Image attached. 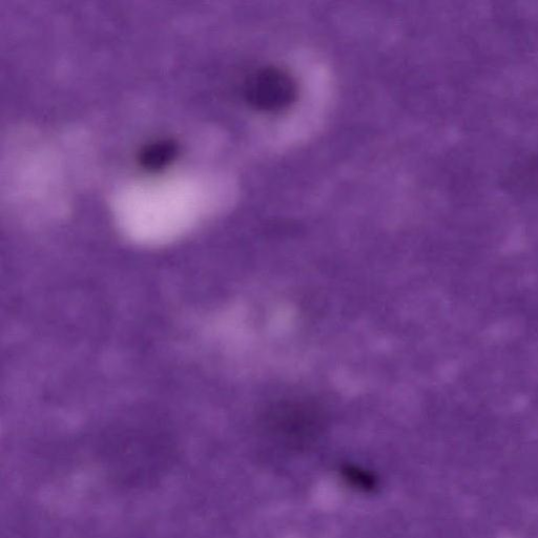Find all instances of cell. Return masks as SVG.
Listing matches in <instances>:
<instances>
[{"label": "cell", "instance_id": "2", "mask_svg": "<svg viewBox=\"0 0 538 538\" xmlns=\"http://www.w3.org/2000/svg\"><path fill=\"white\" fill-rule=\"evenodd\" d=\"M269 422L287 434L310 433L318 424V412L304 403H281L269 413Z\"/></svg>", "mask_w": 538, "mask_h": 538}, {"label": "cell", "instance_id": "1", "mask_svg": "<svg viewBox=\"0 0 538 538\" xmlns=\"http://www.w3.org/2000/svg\"><path fill=\"white\" fill-rule=\"evenodd\" d=\"M247 100L256 108L274 111L285 108L296 95V85L288 74L278 69H264L246 82Z\"/></svg>", "mask_w": 538, "mask_h": 538}, {"label": "cell", "instance_id": "3", "mask_svg": "<svg viewBox=\"0 0 538 538\" xmlns=\"http://www.w3.org/2000/svg\"><path fill=\"white\" fill-rule=\"evenodd\" d=\"M176 153L177 147L174 142L169 140L158 141L143 149L139 160L143 168L156 171L173 160Z\"/></svg>", "mask_w": 538, "mask_h": 538}]
</instances>
